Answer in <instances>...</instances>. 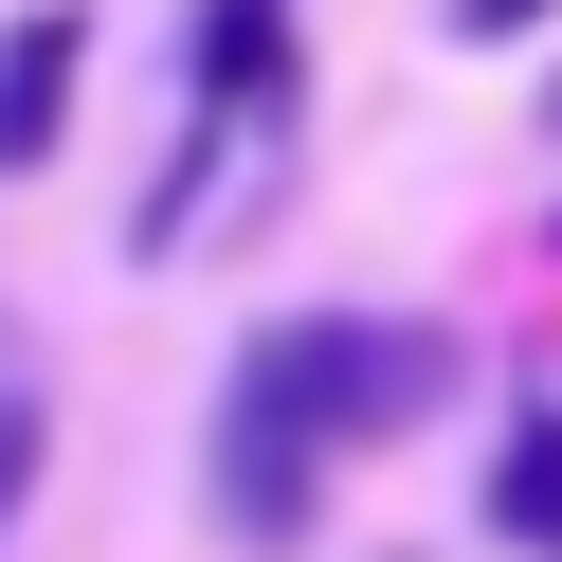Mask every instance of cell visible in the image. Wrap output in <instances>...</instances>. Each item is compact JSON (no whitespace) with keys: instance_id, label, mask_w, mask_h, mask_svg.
Here are the masks:
<instances>
[{"instance_id":"cell-1","label":"cell","mask_w":562,"mask_h":562,"mask_svg":"<svg viewBox=\"0 0 562 562\" xmlns=\"http://www.w3.org/2000/svg\"><path fill=\"white\" fill-rule=\"evenodd\" d=\"M236 381H272L327 453H363V436H400V417H436L453 345H436V327H381V308H291V327L236 345Z\"/></svg>"},{"instance_id":"cell-2","label":"cell","mask_w":562,"mask_h":562,"mask_svg":"<svg viewBox=\"0 0 562 562\" xmlns=\"http://www.w3.org/2000/svg\"><path fill=\"white\" fill-rule=\"evenodd\" d=\"M200 490H218V526L236 544H308V490H327V436H308L272 381H218V436H200Z\"/></svg>"},{"instance_id":"cell-3","label":"cell","mask_w":562,"mask_h":562,"mask_svg":"<svg viewBox=\"0 0 562 562\" xmlns=\"http://www.w3.org/2000/svg\"><path fill=\"white\" fill-rule=\"evenodd\" d=\"M74 74H91V19H74V0L0 19V182H19V164H55V127H74Z\"/></svg>"},{"instance_id":"cell-4","label":"cell","mask_w":562,"mask_h":562,"mask_svg":"<svg viewBox=\"0 0 562 562\" xmlns=\"http://www.w3.org/2000/svg\"><path fill=\"white\" fill-rule=\"evenodd\" d=\"M182 74H200V110H272V91H291V0H200Z\"/></svg>"},{"instance_id":"cell-5","label":"cell","mask_w":562,"mask_h":562,"mask_svg":"<svg viewBox=\"0 0 562 562\" xmlns=\"http://www.w3.org/2000/svg\"><path fill=\"white\" fill-rule=\"evenodd\" d=\"M490 526H508L526 562H562V417H526V436L490 453Z\"/></svg>"},{"instance_id":"cell-6","label":"cell","mask_w":562,"mask_h":562,"mask_svg":"<svg viewBox=\"0 0 562 562\" xmlns=\"http://www.w3.org/2000/svg\"><path fill=\"white\" fill-rule=\"evenodd\" d=\"M19 490H37V400H0V526H19Z\"/></svg>"},{"instance_id":"cell-7","label":"cell","mask_w":562,"mask_h":562,"mask_svg":"<svg viewBox=\"0 0 562 562\" xmlns=\"http://www.w3.org/2000/svg\"><path fill=\"white\" fill-rule=\"evenodd\" d=\"M526 19H562V0H453V37H526Z\"/></svg>"}]
</instances>
